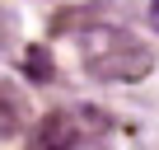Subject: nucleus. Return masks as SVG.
I'll return each mask as SVG.
<instances>
[{
    "mask_svg": "<svg viewBox=\"0 0 159 150\" xmlns=\"http://www.w3.org/2000/svg\"><path fill=\"white\" fill-rule=\"evenodd\" d=\"M75 47H80V66H84L94 80H108V85H136L154 66V52L131 28H112V24L84 28L75 38Z\"/></svg>",
    "mask_w": 159,
    "mask_h": 150,
    "instance_id": "obj_1",
    "label": "nucleus"
},
{
    "mask_svg": "<svg viewBox=\"0 0 159 150\" xmlns=\"http://www.w3.org/2000/svg\"><path fill=\"white\" fill-rule=\"evenodd\" d=\"M89 131H103V113L80 108V113H42L24 150H75Z\"/></svg>",
    "mask_w": 159,
    "mask_h": 150,
    "instance_id": "obj_2",
    "label": "nucleus"
},
{
    "mask_svg": "<svg viewBox=\"0 0 159 150\" xmlns=\"http://www.w3.org/2000/svg\"><path fill=\"white\" fill-rule=\"evenodd\" d=\"M24 122H28V103H24V94H19L10 80H0V141L19 136Z\"/></svg>",
    "mask_w": 159,
    "mask_h": 150,
    "instance_id": "obj_3",
    "label": "nucleus"
},
{
    "mask_svg": "<svg viewBox=\"0 0 159 150\" xmlns=\"http://www.w3.org/2000/svg\"><path fill=\"white\" fill-rule=\"evenodd\" d=\"M52 70H56L52 56H47L42 47H33V52H28V75H33V80H52Z\"/></svg>",
    "mask_w": 159,
    "mask_h": 150,
    "instance_id": "obj_4",
    "label": "nucleus"
},
{
    "mask_svg": "<svg viewBox=\"0 0 159 150\" xmlns=\"http://www.w3.org/2000/svg\"><path fill=\"white\" fill-rule=\"evenodd\" d=\"M150 24L159 28V0H150Z\"/></svg>",
    "mask_w": 159,
    "mask_h": 150,
    "instance_id": "obj_5",
    "label": "nucleus"
}]
</instances>
